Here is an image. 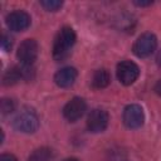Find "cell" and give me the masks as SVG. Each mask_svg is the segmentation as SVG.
I'll return each mask as SVG.
<instances>
[{
  "label": "cell",
  "instance_id": "6da1fadb",
  "mask_svg": "<svg viewBox=\"0 0 161 161\" xmlns=\"http://www.w3.org/2000/svg\"><path fill=\"white\" fill-rule=\"evenodd\" d=\"M75 39H77V36H75L74 30L70 26H63L54 38L53 58L58 62L64 60L69 55V53L75 43Z\"/></svg>",
  "mask_w": 161,
  "mask_h": 161
},
{
  "label": "cell",
  "instance_id": "3957f363",
  "mask_svg": "<svg viewBox=\"0 0 161 161\" xmlns=\"http://www.w3.org/2000/svg\"><path fill=\"white\" fill-rule=\"evenodd\" d=\"M156 47H157L156 36L152 33H143L135 42L132 50L138 58H146L156 50Z\"/></svg>",
  "mask_w": 161,
  "mask_h": 161
},
{
  "label": "cell",
  "instance_id": "7c38bea8",
  "mask_svg": "<svg viewBox=\"0 0 161 161\" xmlns=\"http://www.w3.org/2000/svg\"><path fill=\"white\" fill-rule=\"evenodd\" d=\"M24 78V73H23V68L21 67H13L11 69H9L3 78V83L5 86H13L15 83H18L20 79Z\"/></svg>",
  "mask_w": 161,
  "mask_h": 161
},
{
  "label": "cell",
  "instance_id": "52a82bcc",
  "mask_svg": "<svg viewBox=\"0 0 161 161\" xmlns=\"http://www.w3.org/2000/svg\"><path fill=\"white\" fill-rule=\"evenodd\" d=\"M86 108H87L86 101L83 98H80V97H74V98H72L64 106V108H63V116L69 122H75L77 119H79L84 114Z\"/></svg>",
  "mask_w": 161,
  "mask_h": 161
},
{
  "label": "cell",
  "instance_id": "ac0fdd59",
  "mask_svg": "<svg viewBox=\"0 0 161 161\" xmlns=\"http://www.w3.org/2000/svg\"><path fill=\"white\" fill-rule=\"evenodd\" d=\"M135 3V5H137V6H148V5H151L153 1L152 0H147V1H138V0H136V1H133Z\"/></svg>",
  "mask_w": 161,
  "mask_h": 161
},
{
  "label": "cell",
  "instance_id": "5b68a950",
  "mask_svg": "<svg viewBox=\"0 0 161 161\" xmlns=\"http://www.w3.org/2000/svg\"><path fill=\"white\" fill-rule=\"evenodd\" d=\"M18 59L24 65H33L38 57V43L34 39H25L20 43L18 52Z\"/></svg>",
  "mask_w": 161,
  "mask_h": 161
},
{
  "label": "cell",
  "instance_id": "8992f818",
  "mask_svg": "<svg viewBox=\"0 0 161 161\" xmlns=\"http://www.w3.org/2000/svg\"><path fill=\"white\" fill-rule=\"evenodd\" d=\"M30 15L23 10H14L6 16V25L13 31H23L30 26Z\"/></svg>",
  "mask_w": 161,
  "mask_h": 161
},
{
  "label": "cell",
  "instance_id": "4fadbf2b",
  "mask_svg": "<svg viewBox=\"0 0 161 161\" xmlns=\"http://www.w3.org/2000/svg\"><path fill=\"white\" fill-rule=\"evenodd\" d=\"M52 158H53V151L48 147H40L30 153L28 161H50Z\"/></svg>",
  "mask_w": 161,
  "mask_h": 161
},
{
  "label": "cell",
  "instance_id": "ffe728a7",
  "mask_svg": "<svg viewBox=\"0 0 161 161\" xmlns=\"http://www.w3.org/2000/svg\"><path fill=\"white\" fill-rule=\"evenodd\" d=\"M156 62H157V64L161 67V50L158 52V54H157V57H156Z\"/></svg>",
  "mask_w": 161,
  "mask_h": 161
},
{
  "label": "cell",
  "instance_id": "9a60e30c",
  "mask_svg": "<svg viewBox=\"0 0 161 161\" xmlns=\"http://www.w3.org/2000/svg\"><path fill=\"white\" fill-rule=\"evenodd\" d=\"M40 5L48 11H57L58 9L62 8L63 1H59V0H43V1H40Z\"/></svg>",
  "mask_w": 161,
  "mask_h": 161
},
{
  "label": "cell",
  "instance_id": "e0dca14e",
  "mask_svg": "<svg viewBox=\"0 0 161 161\" xmlns=\"http://www.w3.org/2000/svg\"><path fill=\"white\" fill-rule=\"evenodd\" d=\"M0 161H18L16 157L11 153H3L0 156Z\"/></svg>",
  "mask_w": 161,
  "mask_h": 161
},
{
  "label": "cell",
  "instance_id": "8fae6325",
  "mask_svg": "<svg viewBox=\"0 0 161 161\" xmlns=\"http://www.w3.org/2000/svg\"><path fill=\"white\" fill-rule=\"evenodd\" d=\"M109 82H111V74L107 69H98L94 72L92 78V84L94 88L97 89L104 88L109 84Z\"/></svg>",
  "mask_w": 161,
  "mask_h": 161
},
{
  "label": "cell",
  "instance_id": "277c9868",
  "mask_svg": "<svg viewBox=\"0 0 161 161\" xmlns=\"http://www.w3.org/2000/svg\"><path fill=\"white\" fill-rule=\"evenodd\" d=\"M140 75V68L136 63L131 60H122L117 65V78L118 80L125 84L130 86L132 84Z\"/></svg>",
  "mask_w": 161,
  "mask_h": 161
},
{
  "label": "cell",
  "instance_id": "d6986e66",
  "mask_svg": "<svg viewBox=\"0 0 161 161\" xmlns=\"http://www.w3.org/2000/svg\"><path fill=\"white\" fill-rule=\"evenodd\" d=\"M155 92L161 97V79L157 80V83L155 84Z\"/></svg>",
  "mask_w": 161,
  "mask_h": 161
},
{
  "label": "cell",
  "instance_id": "2e32d148",
  "mask_svg": "<svg viewBox=\"0 0 161 161\" xmlns=\"http://www.w3.org/2000/svg\"><path fill=\"white\" fill-rule=\"evenodd\" d=\"M11 45H13V38L8 34H3V38H1V47L4 50H10L11 49Z\"/></svg>",
  "mask_w": 161,
  "mask_h": 161
},
{
  "label": "cell",
  "instance_id": "5bb4252c",
  "mask_svg": "<svg viewBox=\"0 0 161 161\" xmlns=\"http://www.w3.org/2000/svg\"><path fill=\"white\" fill-rule=\"evenodd\" d=\"M15 108V103L13 99L10 98H3L1 99V104H0V112H1V116L5 117L8 114H10Z\"/></svg>",
  "mask_w": 161,
  "mask_h": 161
},
{
  "label": "cell",
  "instance_id": "44dd1931",
  "mask_svg": "<svg viewBox=\"0 0 161 161\" xmlns=\"http://www.w3.org/2000/svg\"><path fill=\"white\" fill-rule=\"evenodd\" d=\"M63 161H79L78 158H74V157H70V158H65V160H63Z\"/></svg>",
  "mask_w": 161,
  "mask_h": 161
},
{
  "label": "cell",
  "instance_id": "ba28073f",
  "mask_svg": "<svg viewBox=\"0 0 161 161\" xmlns=\"http://www.w3.org/2000/svg\"><path fill=\"white\" fill-rule=\"evenodd\" d=\"M143 109L138 104H128L123 111V122L128 128H140L143 125Z\"/></svg>",
  "mask_w": 161,
  "mask_h": 161
},
{
  "label": "cell",
  "instance_id": "9c48e42d",
  "mask_svg": "<svg viewBox=\"0 0 161 161\" xmlns=\"http://www.w3.org/2000/svg\"><path fill=\"white\" fill-rule=\"evenodd\" d=\"M108 125V114L106 111L103 109H93L91 111L88 118H87V127L91 132L93 133H98L106 130Z\"/></svg>",
  "mask_w": 161,
  "mask_h": 161
},
{
  "label": "cell",
  "instance_id": "7a4b0ae2",
  "mask_svg": "<svg viewBox=\"0 0 161 161\" xmlns=\"http://www.w3.org/2000/svg\"><path fill=\"white\" fill-rule=\"evenodd\" d=\"M13 126L19 132L33 133L39 127V118L33 109H23L13 119Z\"/></svg>",
  "mask_w": 161,
  "mask_h": 161
},
{
  "label": "cell",
  "instance_id": "30bf717a",
  "mask_svg": "<svg viewBox=\"0 0 161 161\" xmlns=\"http://www.w3.org/2000/svg\"><path fill=\"white\" fill-rule=\"evenodd\" d=\"M77 79V70L73 67H64L59 69L54 75V82L60 88L70 87Z\"/></svg>",
  "mask_w": 161,
  "mask_h": 161
}]
</instances>
